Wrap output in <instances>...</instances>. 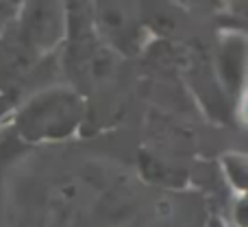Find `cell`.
Returning <instances> with one entry per match:
<instances>
[{
	"label": "cell",
	"instance_id": "6da1fadb",
	"mask_svg": "<svg viewBox=\"0 0 248 227\" xmlns=\"http://www.w3.org/2000/svg\"><path fill=\"white\" fill-rule=\"evenodd\" d=\"M78 114H81V103L74 99V94L52 92L29 105L22 116V127L31 138L65 136L77 124Z\"/></svg>",
	"mask_w": 248,
	"mask_h": 227
},
{
	"label": "cell",
	"instance_id": "7a4b0ae2",
	"mask_svg": "<svg viewBox=\"0 0 248 227\" xmlns=\"http://www.w3.org/2000/svg\"><path fill=\"white\" fill-rule=\"evenodd\" d=\"M63 26H65L63 16H61L57 4L35 2L29 4V9L24 11L17 33L22 35V39L35 52H42L59 42L61 35H63Z\"/></svg>",
	"mask_w": 248,
	"mask_h": 227
},
{
	"label": "cell",
	"instance_id": "3957f363",
	"mask_svg": "<svg viewBox=\"0 0 248 227\" xmlns=\"http://www.w3.org/2000/svg\"><path fill=\"white\" fill-rule=\"evenodd\" d=\"M94 22L98 31L116 46L135 44L137 22L128 4L122 2H98L94 11Z\"/></svg>",
	"mask_w": 248,
	"mask_h": 227
},
{
	"label": "cell",
	"instance_id": "277c9868",
	"mask_svg": "<svg viewBox=\"0 0 248 227\" xmlns=\"http://www.w3.org/2000/svg\"><path fill=\"white\" fill-rule=\"evenodd\" d=\"M37 52L22 39L17 31L7 33L0 42V70L11 79H22L35 64Z\"/></svg>",
	"mask_w": 248,
	"mask_h": 227
},
{
	"label": "cell",
	"instance_id": "5b68a950",
	"mask_svg": "<svg viewBox=\"0 0 248 227\" xmlns=\"http://www.w3.org/2000/svg\"><path fill=\"white\" fill-rule=\"evenodd\" d=\"M140 168L146 179L155 181L159 186H183V181H185V173L176 171L174 166L161 162L159 157H155L150 153L140 155Z\"/></svg>",
	"mask_w": 248,
	"mask_h": 227
},
{
	"label": "cell",
	"instance_id": "8992f818",
	"mask_svg": "<svg viewBox=\"0 0 248 227\" xmlns=\"http://www.w3.org/2000/svg\"><path fill=\"white\" fill-rule=\"evenodd\" d=\"M222 70H224V79L231 86H240L242 83V74H244V46L240 42H229L222 51Z\"/></svg>",
	"mask_w": 248,
	"mask_h": 227
},
{
	"label": "cell",
	"instance_id": "52a82bcc",
	"mask_svg": "<svg viewBox=\"0 0 248 227\" xmlns=\"http://www.w3.org/2000/svg\"><path fill=\"white\" fill-rule=\"evenodd\" d=\"M227 162V171H229V177L233 179V184L237 188H244L246 186V159L242 155H229L224 157Z\"/></svg>",
	"mask_w": 248,
	"mask_h": 227
},
{
	"label": "cell",
	"instance_id": "ba28073f",
	"mask_svg": "<svg viewBox=\"0 0 248 227\" xmlns=\"http://www.w3.org/2000/svg\"><path fill=\"white\" fill-rule=\"evenodd\" d=\"M209 227H227V225H224V223H220V221H211Z\"/></svg>",
	"mask_w": 248,
	"mask_h": 227
}]
</instances>
